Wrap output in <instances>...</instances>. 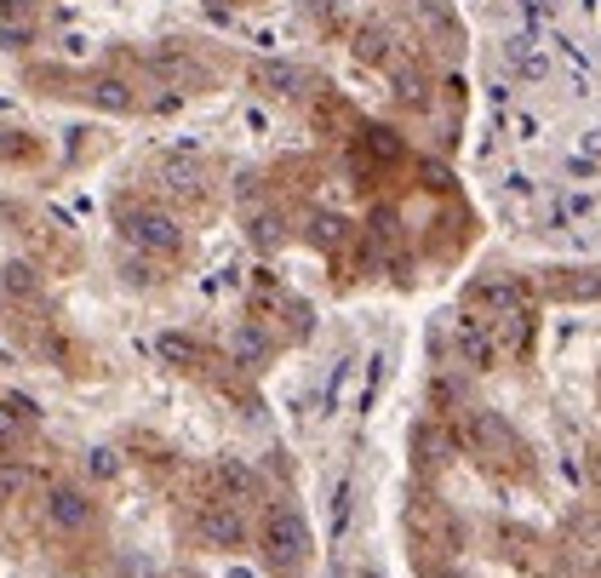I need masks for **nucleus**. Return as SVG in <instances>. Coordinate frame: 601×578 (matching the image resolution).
Masks as SVG:
<instances>
[{"label":"nucleus","mask_w":601,"mask_h":578,"mask_svg":"<svg viewBox=\"0 0 601 578\" xmlns=\"http://www.w3.org/2000/svg\"><path fill=\"white\" fill-rule=\"evenodd\" d=\"M86 475H92V482H115V475H120V452L115 447H92L86 452Z\"/></svg>","instance_id":"nucleus-16"},{"label":"nucleus","mask_w":601,"mask_h":578,"mask_svg":"<svg viewBox=\"0 0 601 578\" xmlns=\"http://www.w3.org/2000/svg\"><path fill=\"white\" fill-rule=\"evenodd\" d=\"M41 418V407H35V401L30 395H0V447H7V441H18L23 430H30V424Z\"/></svg>","instance_id":"nucleus-10"},{"label":"nucleus","mask_w":601,"mask_h":578,"mask_svg":"<svg viewBox=\"0 0 601 578\" xmlns=\"http://www.w3.org/2000/svg\"><path fill=\"white\" fill-rule=\"evenodd\" d=\"M258 81L275 86V92H292V86H298V69H287V63H264V69H258Z\"/></svg>","instance_id":"nucleus-20"},{"label":"nucleus","mask_w":601,"mask_h":578,"mask_svg":"<svg viewBox=\"0 0 601 578\" xmlns=\"http://www.w3.org/2000/svg\"><path fill=\"white\" fill-rule=\"evenodd\" d=\"M200 7H212V12H223V7H230V0H200Z\"/></svg>","instance_id":"nucleus-26"},{"label":"nucleus","mask_w":601,"mask_h":578,"mask_svg":"<svg viewBox=\"0 0 601 578\" xmlns=\"http://www.w3.org/2000/svg\"><path fill=\"white\" fill-rule=\"evenodd\" d=\"M212 475H218V487L230 493L223 505H253V498H258V475L246 470L241 459H218V464H212Z\"/></svg>","instance_id":"nucleus-9"},{"label":"nucleus","mask_w":601,"mask_h":578,"mask_svg":"<svg viewBox=\"0 0 601 578\" xmlns=\"http://www.w3.org/2000/svg\"><path fill=\"white\" fill-rule=\"evenodd\" d=\"M86 97H92L97 109H109V115H127V109L138 104V97H132V86L120 81V74H97V81L86 86Z\"/></svg>","instance_id":"nucleus-11"},{"label":"nucleus","mask_w":601,"mask_h":578,"mask_svg":"<svg viewBox=\"0 0 601 578\" xmlns=\"http://www.w3.org/2000/svg\"><path fill=\"white\" fill-rule=\"evenodd\" d=\"M418 452H424V464H441V459H453V436H441L436 424H424V430H418Z\"/></svg>","instance_id":"nucleus-15"},{"label":"nucleus","mask_w":601,"mask_h":578,"mask_svg":"<svg viewBox=\"0 0 601 578\" xmlns=\"http://www.w3.org/2000/svg\"><path fill=\"white\" fill-rule=\"evenodd\" d=\"M35 475L23 470V464H0V498H18V493H30Z\"/></svg>","instance_id":"nucleus-18"},{"label":"nucleus","mask_w":601,"mask_h":578,"mask_svg":"<svg viewBox=\"0 0 601 578\" xmlns=\"http://www.w3.org/2000/svg\"><path fill=\"white\" fill-rule=\"evenodd\" d=\"M41 510H46V521H53L58 533H86V527H92V516H97V505L86 498V487H69V482L46 487Z\"/></svg>","instance_id":"nucleus-3"},{"label":"nucleus","mask_w":601,"mask_h":578,"mask_svg":"<svg viewBox=\"0 0 601 578\" xmlns=\"http://www.w3.org/2000/svg\"><path fill=\"white\" fill-rule=\"evenodd\" d=\"M120 230H127V241L143 246V253H161V258L184 253V230H178V218L161 212V207H127V212H120Z\"/></svg>","instance_id":"nucleus-1"},{"label":"nucleus","mask_w":601,"mask_h":578,"mask_svg":"<svg viewBox=\"0 0 601 578\" xmlns=\"http://www.w3.org/2000/svg\"><path fill=\"white\" fill-rule=\"evenodd\" d=\"M395 97H401V104H418V97H424V74L418 69H395Z\"/></svg>","instance_id":"nucleus-19"},{"label":"nucleus","mask_w":601,"mask_h":578,"mask_svg":"<svg viewBox=\"0 0 601 578\" xmlns=\"http://www.w3.org/2000/svg\"><path fill=\"white\" fill-rule=\"evenodd\" d=\"M356 53H361V58H384V35H379V30H367Z\"/></svg>","instance_id":"nucleus-23"},{"label":"nucleus","mask_w":601,"mask_h":578,"mask_svg":"<svg viewBox=\"0 0 601 578\" xmlns=\"http://www.w3.org/2000/svg\"><path fill=\"white\" fill-rule=\"evenodd\" d=\"M235 578H246V573H235Z\"/></svg>","instance_id":"nucleus-28"},{"label":"nucleus","mask_w":601,"mask_h":578,"mask_svg":"<svg viewBox=\"0 0 601 578\" xmlns=\"http://www.w3.org/2000/svg\"><path fill=\"white\" fill-rule=\"evenodd\" d=\"M161 178L172 184V189H195V178H200V166L195 161H166V172Z\"/></svg>","instance_id":"nucleus-21"},{"label":"nucleus","mask_w":601,"mask_h":578,"mask_svg":"<svg viewBox=\"0 0 601 578\" xmlns=\"http://www.w3.org/2000/svg\"><path fill=\"white\" fill-rule=\"evenodd\" d=\"M230 361L246 367V372H258L269 361V333H264V326H253V321L235 326V333H230Z\"/></svg>","instance_id":"nucleus-8"},{"label":"nucleus","mask_w":601,"mask_h":578,"mask_svg":"<svg viewBox=\"0 0 601 578\" xmlns=\"http://www.w3.org/2000/svg\"><path fill=\"white\" fill-rule=\"evenodd\" d=\"M585 161H601V132H590V138H585Z\"/></svg>","instance_id":"nucleus-25"},{"label":"nucleus","mask_w":601,"mask_h":578,"mask_svg":"<svg viewBox=\"0 0 601 578\" xmlns=\"http://www.w3.org/2000/svg\"><path fill=\"white\" fill-rule=\"evenodd\" d=\"M281 241H287V223H281V212H258V218H253V246L275 253Z\"/></svg>","instance_id":"nucleus-14"},{"label":"nucleus","mask_w":601,"mask_h":578,"mask_svg":"<svg viewBox=\"0 0 601 578\" xmlns=\"http://www.w3.org/2000/svg\"><path fill=\"white\" fill-rule=\"evenodd\" d=\"M459 436H464V447H475V452H498V447L510 441L505 418L487 413V407H470V413L459 418Z\"/></svg>","instance_id":"nucleus-6"},{"label":"nucleus","mask_w":601,"mask_h":578,"mask_svg":"<svg viewBox=\"0 0 601 578\" xmlns=\"http://www.w3.org/2000/svg\"><path fill=\"white\" fill-rule=\"evenodd\" d=\"M264 550H269V562L287 567V573L310 556V527H304V516H298L292 505H275L264 516Z\"/></svg>","instance_id":"nucleus-2"},{"label":"nucleus","mask_w":601,"mask_h":578,"mask_svg":"<svg viewBox=\"0 0 601 578\" xmlns=\"http://www.w3.org/2000/svg\"><path fill=\"white\" fill-rule=\"evenodd\" d=\"M127 281L149 287V281H155V269H149V264H138V258H127Z\"/></svg>","instance_id":"nucleus-24"},{"label":"nucleus","mask_w":601,"mask_h":578,"mask_svg":"<svg viewBox=\"0 0 601 578\" xmlns=\"http://www.w3.org/2000/svg\"><path fill=\"white\" fill-rule=\"evenodd\" d=\"M459 356H464V367H475V372L498 367V338H487L475 315H464V321H459Z\"/></svg>","instance_id":"nucleus-7"},{"label":"nucleus","mask_w":601,"mask_h":578,"mask_svg":"<svg viewBox=\"0 0 601 578\" xmlns=\"http://www.w3.org/2000/svg\"><path fill=\"white\" fill-rule=\"evenodd\" d=\"M585 482H590V487L601 493V441H596V447L585 452Z\"/></svg>","instance_id":"nucleus-22"},{"label":"nucleus","mask_w":601,"mask_h":578,"mask_svg":"<svg viewBox=\"0 0 601 578\" xmlns=\"http://www.w3.org/2000/svg\"><path fill=\"white\" fill-rule=\"evenodd\" d=\"M161 356H166L172 367H195L200 349H195V338H184V333H166V338H161Z\"/></svg>","instance_id":"nucleus-17"},{"label":"nucleus","mask_w":601,"mask_h":578,"mask_svg":"<svg viewBox=\"0 0 601 578\" xmlns=\"http://www.w3.org/2000/svg\"><path fill=\"white\" fill-rule=\"evenodd\" d=\"M0 298H41V269L30 258H7V269H0Z\"/></svg>","instance_id":"nucleus-12"},{"label":"nucleus","mask_w":601,"mask_h":578,"mask_svg":"<svg viewBox=\"0 0 601 578\" xmlns=\"http://www.w3.org/2000/svg\"><path fill=\"white\" fill-rule=\"evenodd\" d=\"M0 46L7 53L35 46V0H0Z\"/></svg>","instance_id":"nucleus-5"},{"label":"nucleus","mask_w":601,"mask_h":578,"mask_svg":"<svg viewBox=\"0 0 601 578\" xmlns=\"http://www.w3.org/2000/svg\"><path fill=\"white\" fill-rule=\"evenodd\" d=\"M344 235H349V223H344L338 212H315V218H310V241L321 246V253H333V246H344Z\"/></svg>","instance_id":"nucleus-13"},{"label":"nucleus","mask_w":601,"mask_h":578,"mask_svg":"<svg viewBox=\"0 0 601 578\" xmlns=\"http://www.w3.org/2000/svg\"><path fill=\"white\" fill-rule=\"evenodd\" d=\"M0 315H7V298H0Z\"/></svg>","instance_id":"nucleus-27"},{"label":"nucleus","mask_w":601,"mask_h":578,"mask_svg":"<svg viewBox=\"0 0 601 578\" xmlns=\"http://www.w3.org/2000/svg\"><path fill=\"white\" fill-rule=\"evenodd\" d=\"M195 527H200V539L218 544V550H241V539H246V521H241L235 505H200Z\"/></svg>","instance_id":"nucleus-4"}]
</instances>
